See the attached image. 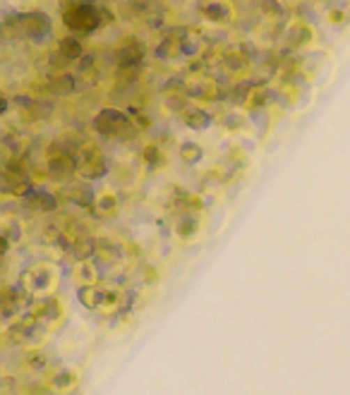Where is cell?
<instances>
[{
    "label": "cell",
    "instance_id": "6da1fadb",
    "mask_svg": "<svg viewBox=\"0 0 350 395\" xmlns=\"http://www.w3.org/2000/svg\"><path fill=\"white\" fill-rule=\"evenodd\" d=\"M98 17H101V10L89 3H70L68 8H63L65 24L75 31H91L98 26Z\"/></svg>",
    "mask_w": 350,
    "mask_h": 395
},
{
    "label": "cell",
    "instance_id": "7a4b0ae2",
    "mask_svg": "<svg viewBox=\"0 0 350 395\" xmlns=\"http://www.w3.org/2000/svg\"><path fill=\"white\" fill-rule=\"evenodd\" d=\"M77 170V158L60 144H53L48 151V173L53 180H68Z\"/></svg>",
    "mask_w": 350,
    "mask_h": 395
},
{
    "label": "cell",
    "instance_id": "3957f363",
    "mask_svg": "<svg viewBox=\"0 0 350 395\" xmlns=\"http://www.w3.org/2000/svg\"><path fill=\"white\" fill-rule=\"evenodd\" d=\"M20 17V34L22 38H34V41H41L51 34V17L43 13H24L17 15Z\"/></svg>",
    "mask_w": 350,
    "mask_h": 395
},
{
    "label": "cell",
    "instance_id": "277c9868",
    "mask_svg": "<svg viewBox=\"0 0 350 395\" xmlns=\"http://www.w3.org/2000/svg\"><path fill=\"white\" fill-rule=\"evenodd\" d=\"M142 53H144V46H139L137 41L125 43V46L118 51L120 68H132V65H137V63H139V58H142Z\"/></svg>",
    "mask_w": 350,
    "mask_h": 395
},
{
    "label": "cell",
    "instance_id": "5b68a950",
    "mask_svg": "<svg viewBox=\"0 0 350 395\" xmlns=\"http://www.w3.org/2000/svg\"><path fill=\"white\" fill-rule=\"evenodd\" d=\"M26 204L36 208V211H53L58 206V199L53 194H48V192H29L26 194Z\"/></svg>",
    "mask_w": 350,
    "mask_h": 395
},
{
    "label": "cell",
    "instance_id": "8992f818",
    "mask_svg": "<svg viewBox=\"0 0 350 395\" xmlns=\"http://www.w3.org/2000/svg\"><path fill=\"white\" fill-rule=\"evenodd\" d=\"M22 38L20 34V17L17 15H10V17H5L0 22V43H13Z\"/></svg>",
    "mask_w": 350,
    "mask_h": 395
},
{
    "label": "cell",
    "instance_id": "52a82bcc",
    "mask_svg": "<svg viewBox=\"0 0 350 395\" xmlns=\"http://www.w3.org/2000/svg\"><path fill=\"white\" fill-rule=\"evenodd\" d=\"M58 53H60V58H63V60H79L82 53H84V46H82L75 36H68V38H63V41L58 43Z\"/></svg>",
    "mask_w": 350,
    "mask_h": 395
},
{
    "label": "cell",
    "instance_id": "ba28073f",
    "mask_svg": "<svg viewBox=\"0 0 350 395\" xmlns=\"http://www.w3.org/2000/svg\"><path fill=\"white\" fill-rule=\"evenodd\" d=\"M68 194H70V199H73L75 204H79V206H94V192L86 187L84 183L70 185Z\"/></svg>",
    "mask_w": 350,
    "mask_h": 395
},
{
    "label": "cell",
    "instance_id": "9c48e42d",
    "mask_svg": "<svg viewBox=\"0 0 350 395\" xmlns=\"http://www.w3.org/2000/svg\"><path fill=\"white\" fill-rule=\"evenodd\" d=\"M75 77L70 75H60L56 79H51V84H48V89H51V94L56 96H70L75 91Z\"/></svg>",
    "mask_w": 350,
    "mask_h": 395
},
{
    "label": "cell",
    "instance_id": "30bf717a",
    "mask_svg": "<svg viewBox=\"0 0 350 395\" xmlns=\"http://www.w3.org/2000/svg\"><path fill=\"white\" fill-rule=\"evenodd\" d=\"M70 251H73V256L77 261H86L89 256H94L96 242H94V240H89V238H82V240H77V242L70 245Z\"/></svg>",
    "mask_w": 350,
    "mask_h": 395
},
{
    "label": "cell",
    "instance_id": "8fae6325",
    "mask_svg": "<svg viewBox=\"0 0 350 395\" xmlns=\"http://www.w3.org/2000/svg\"><path fill=\"white\" fill-rule=\"evenodd\" d=\"M185 123L190 125V127H206V113L197 111V108H190V111H185Z\"/></svg>",
    "mask_w": 350,
    "mask_h": 395
},
{
    "label": "cell",
    "instance_id": "7c38bea8",
    "mask_svg": "<svg viewBox=\"0 0 350 395\" xmlns=\"http://www.w3.org/2000/svg\"><path fill=\"white\" fill-rule=\"evenodd\" d=\"M96 208H98V211H101V213H111V211H116V199H113V194H103V196H98Z\"/></svg>",
    "mask_w": 350,
    "mask_h": 395
},
{
    "label": "cell",
    "instance_id": "4fadbf2b",
    "mask_svg": "<svg viewBox=\"0 0 350 395\" xmlns=\"http://www.w3.org/2000/svg\"><path fill=\"white\" fill-rule=\"evenodd\" d=\"M183 156H185V161H197V158L201 156V151H199V146H195V144H185Z\"/></svg>",
    "mask_w": 350,
    "mask_h": 395
},
{
    "label": "cell",
    "instance_id": "5bb4252c",
    "mask_svg": "<svg viewBox=\"0 0 350 395\" xmlns=\"http://www.w3.org/2000/svg\"><path fill=\"white\" fill-rule=\"evenodd\" d=\"M144 156H146V161H149V163H154L156 158H158V149H156V146H146Z\"/></svg>",
    "mask_w": 350,
    "mask_h": 395
},
{
    "label": "cell",
    "instance_id": "9a60e30c",
    "mask_svg": "<svg viewBox=\"0 0 350 395\" xmlns=\"http://www.w3.org/2000/svg\"><path fill=\"white\" fill-rule=\"evenodd\" d=\"M8 249H10V240L5 238L3 233H0V256H3V254H8Z\"/></svg>",
    "mask_w": 350,
    "mask_h": 395
},
{
    "label": "cell",
    "instance_id": "2e32d148",
    "mask_svg": "<svg viewBox=\"0 0 350 395\" xmlns=\"http://www.w3.org/2000/svg\"><path fill=\"white\" fill-rule=\"evenodd\" d=\"M8 108H10V101H8V98H5L3 94H0V115L8 113Z\"/></svg>",
    "mask_w": 350,
    "mask_h": 395
}]
</instances>
